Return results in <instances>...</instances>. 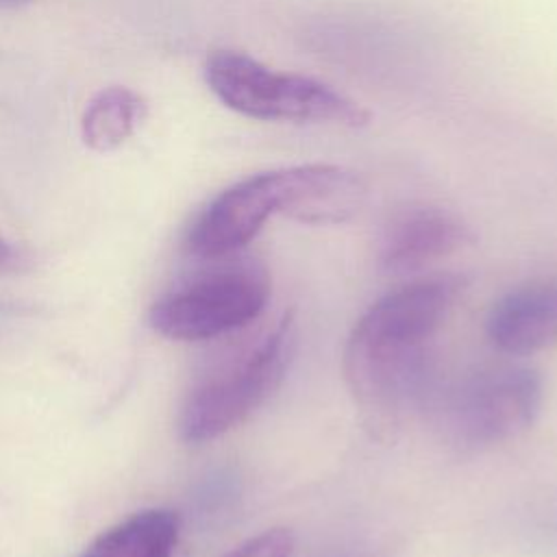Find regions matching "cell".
Returning <instances> with one entry per match:
<instances>
[{
  "instance_id": "obj_1",
  "label": "cell",
  "mask_w": 557,
  "mask_h": 557,
  "mask_svg": "<svg viewBox=\"0 0 557 557\" xmlns=\"http://www.w3.org/2000/svg\"><path fill=\"white\" fill-rule=\"evenodd\" d=\"M463 285L457 274L416 278L381 296L355 322L344 376L370 426H396L426 396L433 342Z\"/></svg>"
},
{
  "instance_id": "obj_2",
  "label": "cell",
  "mask_w": 557,
  "mask_h": 557,
  "mask_svg": "<svg viewBox=\"0 0 557 557\" xmlns=\"http://www.w3.org/2000/svg\"><path fill=\"white\" fill-rule=\"evenodd\" d=\"M294 337V318L285 313L272 329L213 361L181 405V440L205 444L248 420L283 383Z\"/></svg>"
},
{
  "instance_id": "obj_3",
  "label": "cell",
  "mask_w": 557,
  "mask_h": 557,
  "mask_svg": "<svg viewBox=\"0 0 557 557\" xmlns=\"http://www.w3.org/2000/svg\"><path fill=\"white\" fill-rule=\"evenodd\" d=\"M185 283L150 307V326L176 342H202L228 335L255 322L270 298V276L261 261L242 252L200 259Z\"/></svg>"
},
{
  "instance_id": "obj_4",
  "label": "cell",
  "mask_w": 557,
  "mask_h": 557,
  "mask_svg": "<svg viewBox=\"0 0 557 557\" xmlns=\"http://www.w3.org/2000/svg\"><path fill=\"white\" fill-rule=\"evenodd\" d=\"M205 81L233 111L255 120L326 122L366 126L370 113L346 94L300 74L276 72L237 52L215 50L207 57Z\"/></svg>"
},
{
  "instance_id": "obj_5",
  "label": "cell",
  "mask_w": 557,
  "mask_h": 557,
  "mask_svg": "<svg viewBox=\"0 0 557 557\" xmlns=\"http://www.w3.org/2000/svg\"><path fill=\"white\" fill-rule=\"evenodd\" d=\"M542 398V376L529 366L479 368L444 392L440 426L459 448H490L524 433L537 418Z\"/></svg>"
},
{
  "instance_id": "obj_6",
  "label": "cell",
  "mask_w": 557,
  "mask_h": 557,
  "mask_svg": "<svg viewBox=\"0 0 557 557\" xmlns=\"http://www.w3.org/2000/svg\"><path fill=\"white\" fill-rule=\"evenodd\" d=\"M283 168L246 176L222 189L191 222L185 248L196 259L242 252L272 215H281Z\"/></svg>"
},
{
  "instance_id": "obj_7",
  "label": "cell",
  "mask_w": 557,
  "mask_h": 557,
  "mask_svg": "<svg viewBox=\"0 0 557 557\" xmlns=\"http://www.w3.org/2000/svg\"><path fill=\"white\" fill-rule=\"evenodd\" d=\"M472 242V228L457 213L416 205L398 211L385 226L379 263L389 274H409L463 250Z\"/></svg>"
},
{
  "instance_id": "obj_8",
  "label": "cell",
  "mask_w": 557,
  "mask_h": 557,
  "mask_svg": "<svg viewBox=\"0 0 557 557\" xmlns=\"http://www.w3.org/2000/svg\"><path fill=\"white\" fill-rule=\"evenodd\" d=\"M485 333L496 350L511 357L557 346V276L535 278L503 294L487 313Z\"/></svg>"
},
{
  "instance_id": "obj_9",
  "label": "cell",
  "mask_w": 557,
  "mask_h": 557,
  "mask_svg": "<svg viewBox=\"0 0 557 557\" xmlns=\"http://www.w3.org/2000/svg\"><path fill=\"white\" fill-rule=\"evenodd\" d=\"M366 200V183L355 172L309 163L283 168L281 215L302 224H339L359 213Z\"/></svg>"
},
{
  "instance_id": "obj_10",
  "label": "cell",
  "mask_w": 557,
  "mask_h": 557,
  "mask_svg": "<svg viewBox=\"0 0 557 557\" xmlns=\"http://www.w3.org/2000/svg\"><path fill=\"white\" fill-rule=\"evenodd\" d=\"M181 520L170 509H144L98 535L78 557H172Z\"/></svg>"
},
{
  "instance_id": "obj_11",
  "label": "cell",
  "mask_w": 557,
  "mask_h": 557,
  "mask_svg": "<svg viewBox=\"0 0 557 557\" xmlns=\"http://www.w3.org/2000/svg\"><path fill=\"white\" fill-rule=\"evenodd\" d=\"M141 98L126 87L98 91L87 104L81 122L83 139L94 150H113L124 144L141 117Z\"/></svg>"
},
{
  "instance_id": "obj_12",
  "label": "cell",
  "mask_w": 557,
  "mask_h": 557,
  "mask_svg": "<svg viewBox=\"0 0 557 557\" xmlns=\"http://www.w3.org/2000/svg\"><path fill=\"white\" fill-rule=\"evenodd\" d=\"M292 553H294L292 533L287 529L276 527L246 540L224 557H292Z\"/></svg>"
},
{
  "instance_id": "obj_13",
  "label": "cell",
  "mask_w": 557,
  "mask_h": 557,
  "mask_svg": "<svg viewBox=\"0 0 557 557\" xmlns=\"http://www.w3.org/2000/svg\"><path fill=\"white\" fill-rule=\"evenodd\" d=\"M20 263V252L0 237V268H13Z\"/></svg>"
},
{
  "instance_id": "obj_14",
  "label": "cell",
  "mask_w": 557,
  "mask_h": 557,
  "mask_svg": "<svg viewBox=\"0 0 557 557\" xmlns=\"http://www.w3.org/2000/svg\"><path fill=\"white\" fill-rule=\"evenodd\" d=\"M15 2H24V0H0V4H15Z\"/></svg>"
}]
</instances>
